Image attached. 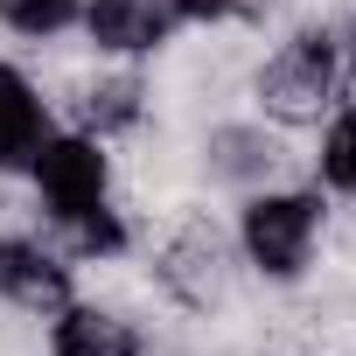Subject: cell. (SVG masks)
<instances>
[{"label": "cell", "mask_w": 356, "mask_h": 356, "mask_svg": "<svg viewBox=\"0 0 356 356\" xmlns=\"http://www.w3.org/2000/svg\"><path fill=\"white\" fill-rule=\"evenodd\" d=\"M321 238H328V196L307 182H273V189H252L238 196V217H231V245H238V266L273 286V293H293L314 280L321 266Z\"/></svg>", "instance_id": "6da1fadb"}, {"label": "cell", "mask_w": 356, "mask_h": 356, "mask_svg": "<svg viewBox=\"0 0 356 356\" xmlns=\"http://www.w3.org/2000/svg\"><path fill=\"white\" fill-rule=\"evenodd\" d=\"M245 105L286 133L321 126L342 105V63H335V22H286L273 49H259L245 77Z\"/></svg>", "instance_id": "7a4b0ae2"}, {"label": "cell", "mask_w": 356, "mask_h": 356, "mask_svg": "<svg viewBox=\"0 0 356 356\" xmlns=\"http://www.w3.org/2000/svg\"><path fill=\"white\" fill-rule=\"evenodd\" d=\"M300 175H307V154L293 147V133L259 119V112H231V119L196 133V182L203 189L252 196L273 182H300Z\"/></svg>", "instance_id": "3957f363"}, {"label": "cell", "mask_w": 356, "mask_h": 356, "mask_svg": "<svg viewBox=\"0 0 356 356\" xmlns=\"http://www.w3.org/2000/svg\"><path fill=\"white\" fill-rule=\"evenodd\" d=\"M29 189H35V210H42V231H49V224L84 217V210L119 196V154H112V140L56 126L29 161Z\"/></svg>", "instance_id": "277c9868"}, {"label": "cell", "mask_w": 356, "mask_h": 356, "mask_svg": "<svg viewBox=\"0 0 356 356\" xmlns=\"http://www.w3.org/2000/svg\"><path fill=\"white\" fill-rule=\"evenodd\" d=\"M63 105V126H77V133H91V140H126V133H140L147 119H154V84H147V70L140 63H112V56H91L84 63V77L56 98Z\"/></svg>", "instance_id": "5b68a950"}, {"label": "cell", "mask_w": 356, "mask_h": 356, "mask_svg": "<svg viewBox=\"0 0 356 356\" xmlns=\"http://www.w3.org/2000/svg\"><path fill=\"white\" fill-rule=\"evenodd\" d=\"M77 293V266L42 238V231H0V307L49 321Z\"/></svg>", "instance_id": "8992f818"}, {"label": "cell", "mask_w": 356, "mask_h": 356, "mask_svg": "<svg viewBox=\"0 0 356 356\" xmlns=\"http://www.w3.org/2000/svg\"><path fill=\"white\" fill-rule=\"evenodd\" d=\"M77 35L112 63H154L182 35V15H175V0H84Z\"/></svg>", "instance_id": "52a82bcc"}, {"label": "cell", "mask_w": 356, "mask_h": 356, "mask_svg": "<svg viewBox=\"0 0 356 356\" xmlns=\"http://www.w3.org/2000/svg\"><path fill=\"white\" fill-rule=\"evenodd\" d=\"M42 349H49V356H140L147 335H140V321H133L126 307H112V300H98V293L77 286V293L49 314Z\"/></svg>", "instance_id": "ba28073f"}, {"label": "cell", "mask_w": 356, "mask_h": 356, "mask_svg": "<svg viewBox=\"0 0 356 356\" xmlns=\"http://www.w3.org/2000/svg\"><path fill=\"white\" fill-rule=\"evenodd\" d=\"M49 133H56V112H49L42 84L0 56V175H29V161Z\"/></svg>", "instance_id": "9c48e42d"}, {"label": "cell", "mask_w": 356, "mask_h": 356, "mask_svg": "<svg viewBox=\"0 0 356 356\" xmlns=\"http://www.w3.org/2000/svg\"><path fill=\"white\" fill-rule=\"evenodd\" d=\"M307 182H314L321 196L356 203V112H349V105H335V112L321 119V140H314V154H307Z\"/></svg>", "instance_id": "30bf717a"}, {"label": "cell", "mask_w": 356, "mask_h": 356, "mask_svg": "<svg viewBox=\"0 0 356 356\" xmlns=\"http://www.w3.org/2000/svg\"><path fill=\"white\" fill-rule=\"evenodd\" d=\"M84 29V0H0V35H15L22 49L70 42Z\"/></svg>", "instance_id": "8fae6325"}, {"label": "cell", "mask_w": 356, "mask_h": 356, "mask_svg": "<svg viewBox=\"0 0 356 356\" xmlns=\"http://www.w3.org/2000/svg\"><path fill=\"white\" fill-rule=\"evenodd\" d=\"M280 8H286V0H217V22H238V29H280Z\"/></svg>", "instance_id": "7c38bea8"}, {"label": "cell", "mask_w": 356, "mask_h": 356, "mask_svg": "<svg viewBox=\"0 0 356 356\" xmlns=\"http://www.w3.org/2000/svg\"><path fill=\"white\" fill-rule=\"evenodd\" d=\"M140 356H161V349H140Z\"/></svg>", "instance_id": "4fadbf2b"}]
</instances>
